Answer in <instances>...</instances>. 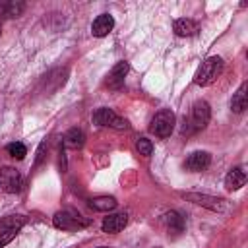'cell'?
Listing matches in <instances>:
<instances>
[{
	"instance_id": "cell-1",
	"label": "cell",
	"mask_w": 248,
	"mask_h": 248,
	"mask_svg": "<svg viewBox=\"0 0 248 248\" xmlns=\"http://www.w3.org/2000/svg\"><path fill=\"white\" fill-rule=\"evenodd\" d=\"M221 72H223V58H221V56H207V58L200 64V68L196 70V74H194V83H196V85H202V87L211 85V83L221 76Z\"/></svg>"
},
{
	"instance_id": "cell-2",
	"label": "cell",
	"mask_w": 248,
	"mask_h": 248,
	"mask_svg": "<svg viewBox=\"0 0 248 248\" xmlns=\"http://www.w3.org/2000/svg\"><path fill=\"white\" fill-rule=\"evenodd\" d=\"M52 223L56 229H62V231H79L89 225V219H85L83 215H79L74 209H62V211L54 213Z\"/></svg>"
},
{
	"instance_id": "cell-3",
	"label": "cell",
	"mask_w": 248,
	"mask_h": 248,
	"mask_svg": "<svg viewBox=\"0 0 248 248\" xmlns=\"http://www.w3.org/2000/svg\"><path fill=\"white\" fill-rule=\"evenodd\" d=\"M180 196H182L186 202H192V203H196V205H203V207H207V209H211V211L223 213V211L229 209V202L223 200V198H217V196L200 194V192H184V194H180Z\"/></svg>"
},
{
	"instance_id": "cell-4",
	"label": "cell",
	"mask_w": 248,
	"mask_h": 248,
	"mask_svg": "<svg viewBox=\"0 0 248 248\" xmlns=\"http://www.w3.org/2000/svg\"><path fill=\"white\" fill-rule=\"evenodd\" d=\"M174 112L172 110H169V108H163V110H159L153 118H151V126H149V130L157 136V138H169L170 134H172V130H174Z\"/></svg>"
},
{
	"instance_id": "cell-5",
	"label": "cell",
	"mask_w": 248,
	"mask_h": 248,
	"mask_svg": "<svg viewBox=\"0 0 248 248\" xmlns=\"http://www.w3.org/2000/svg\"><path fill=\"white\" fill-rule=\"evenodd\" d=\"M211 118V108L205 101H196L192 105V112H190V120H188V130L190 132H198L203 130L207 126Z\"/></svg>"
},
{
	"instance_id": "cell-6",
	"label": "cell",
	"mask_w": 248,
	"mask_h": 248,
	"mask_svg": "<svg viewBox=\"0 0 248 248\" xmlns=\"http://www.w3.org/2000/svg\"><path fill=\"white\" fill-rule=\"evenodd\" d=\"M93 122L97 126H107V128H116V130H126L128 128V120L120 118L112 108H97L93 112Z\"/></svg>"
},
{
	"instance_id": "cell-7",
	"label": "cell",
	"mask_w": 248,
	"mask_h": 248,
	"mask_svg": "<svg viewBox=\"0 0 248 248\" xmlns=\"http://www.w3.org/2000/svg\"><path fill=\"white\" fill-rule=\"evenodd\" d=\"M21 186H23V178L19 170H16L14 167L0 169V190H4L6 194H17Z\"/></svg>"
},
{
	"instance_id": "cell-8",
	"label": "cell",
	"mask_w": 248,
	"mask_h": 248,
	"mask_svg": "<svg viewBox=\"0 0 248 248\" xmlns=\"http://www.w3.org/2000/svg\"><path fill=\"white\" fill-rule=\"evenodd\" d=\"M128 70H130V64H128L126 60L118 62V64L108 72V76H107V79H105V85H107L108 89H120V87L124 85V79H126Z\"/></svg>"
},
{
	"instance_id": "cell-9",
	"label": "cell",
	"mask_w": 248,
	"mask_h": 248,
	"mask_svg": "<svg viewBox=\"0 0 248 248\" xmlns=\"http://www.w3.org/2000/svg\"><path fill=\"white\" fill-rule=\"evenodd\" d=\"M211 165V155L207 151H194L186 157L184 161V169L190 170V172H200V170H205L207 167Z\"/></svg>"
},
{
	"instance_id": "cell-10",
	"label": "cell",
	"mask_w": 248,
	"mask_h": 248,
	"mask_svg": "<svg viewBox=\"0 0 248 248\" xmlns=\"http://www.w3.org/2000/svg\"><path fill=\"white\" fill-rule=\"evenodd\" d=\"M126 225H128V215L126 213H112V215H108V217L103 219L101 229L107 234H114V232H120Z\"/></svg>"
},
{
	"instance_id": "cell-11",
	"label": "cell",
	"mask_w": 248,
	"mask_h": 248,
	"mask_svg": "<svg viewBox=\"0 0 248 248\" xmlns=\"http://www.w3.org/2000/svg\"><path fill=\"white\" fill-rule=\"evenodd\" d=\"M114 27V17L110 14H101L91 23V33L95 37H107Z\"/></svg>"
},
{
	"instance_id": "cell-12",
	"label": "cell",
	"mask_w": 248,
	"mask_h": 248,
	"mask_svg": "<svg viewBox=\"0 0 248 248\" xmlns=\"http://www.w3.org/2000/svg\"><path fill=\"white\" fill-rule=\"evenodd\" d=\"M172 31L178 37H192L200 31V23L196 19H190V17H178L172 23Z\"/></svg>"
},
{
	"instance_id": "cell-13",
	"label": "cell",
	"mask_w": 248,
	"mask_h": 248,
	"mask_svg": "<svg viewBox=\"0 0 248 248\" xmlns=\"http://www.w3.org/2000/svg\"><path fill=\"white\" fill-rule=\"evenodd\" d=\"M244 184H246V172L242 167H234L227 172V176H225L227 190H240Z\"/></svg>"
},
{
	"instance_id": "cell-14",
	"label": "cell",
	"mask_w": 248,
	"mask_h": 248,
	"mask_svg": "<svg viewBox=\"0 0 248 248\" xmlns=\"http://www.w3.org/2000/svg\"><path fill=\"white\" fill-rule=\"evenodd\" d=\"M246 105H248V81H242L231 99V108H232V112H242L246 108Z\"/></svg>"
},
{
	"instance_id": "cell-15",
	"label": "cell",
	"mask_w": 248,
	"mask_h": 248,
	"mask_svg": "<svg viewBox=\"0 0 248 248\" xmlns=\"http://www.w3.org/2000/svg\"><path fill=\"white\" fill-rule=\"evenodd\" d=\"M83 143H85V134H83L79 128H70V130L64 134V145H66V147H70V149H79Z\"/></svg>"
},
{
	"instance_id": "cell-16",
	"label": "cell",
	"mask_w": 248,
	"mask_h": 248,
	"mask_svg": "<svg viewBox=\"0 0 248 248\" xmlns=\"http://www.w3.org/2000/svg\"><path fill=\"white\" fill-rule=\"evenodd\" d=\"M163 223H165V227H167L169 232H182V231H184V219H182V215L176 213V211L165 213V215H163Z\"/></svg>"
},
{
	"instance_id": "cell-17",
	"label": "cell",
	"mask_w": 248,
	"mask_h": 248,
	"mask_svg": "<svg viewBox=\"0 0 248 248\" xmlns=\"http://www.w3.org/2000/svg\"><path fill=\"white\" fill-rule=\"evenodd\" d=\"M89 207L95 211H112L116 207V200L112 196H97L89 200Z\"/></svg>"
},
{
	"instance_id": "cell-18",
	"label": "cell",
	"mask_w": 248,
	"mask_h": 248,
	"mask_svg": "<svg viewBox=\"0 0 248 248\" xmlns=\"http://www.w3.org/2000/svg\"><path fill=\"white\" fill-rule=\"evenodd\" d=\"M25 10V4L23 2H4L0 4V16L4 17H17L21 16Z\"/></svg>"
},
{
	"instance_id": "cell-19",
	"label": "cell",
	"mask_w": 248,
	"mask_h": 248,
	"mask_svg": "<svg viewBox=\"0 0 248 248\" xmlns=\"http://www.w3.org/2000/svg\"><path fill=\"white\" fill-rule=\"evenodd\" d=\"M25 223V219L21 215H12L8 219L0 221V231H8V229H21V225Z\"/></svg>"
},
{
	"instance_id": "cell-20",
	"label": "cell",
	"mask_w": 248,
	"mask_h": 248,
	"mask_svg": "<svg viewBox=\"0 0 248 248\" xmlns=\"http://www.w3.org/2000/svg\"><path fill=\"white\" fill-rule=\"evenodd\" d=\"M6 151H8L14 159H17V161H21V159L27 155V147H25L21 141H14V143H10V145L6 147Z\"/></svg>"
},
{
	"instance_id": "cell-21",
	"label": "cell",
	"mask_w": 248,
	"mask_h": 248,
	"mask_svg": "<svg viewBox=\"0 0 248 248\" xmlns=\"http://www.w3.org/2000/svg\"><path fill=\"white\" fill-rule=\"evenodd\" d=\"M136 149L140 151V155L149 157L151 151H153V143H151L147 138H138V141H136Z\"/></svg>"
},
{
	"instance_id": "cell-22",
	"label": "cell",
	"mask_w": 248,
	"mask_h": 248,
	"mask_svg": "<svg viewBox=\"0 0 248 248\" xmlns=\"http://www.w3.org/2000/svg\"><path fill=\"white\" fill-rule=\"evenodd\" d=\"M19 232V229H8V231H0V248H4L8 242H12L16 238V234Z\"/></svg>"
},
{
	"instance_id": "cell-23",
	"label": "cell",
	"mask_w": 248,
	"mask_h": 248,
	"mask_svg": "<svg viewBox=\"0 0 248 248\" xmlns=\"http://www.w3.org/2000/svg\"><path fill=\"white\" fill-rule=\"evenodd\" d=\"M45 149H46V141H43V143L39 145V151H37V161H35V165H41V161H43V157H45Z\"/></svg>"
},
{
	"instance_id": "cell-24",
	"label": "cell",
	"mask_w": 248,
	"mask_h": 248,
	"mask_svg": "<svg viewBox=\"0 0 248 248\" xmlns=\"http://www.w3.org/2000/svg\"><path fill=\"white\" fill-rule=\"evenodd\" d=\"M97 248H108V246H97Z\"/></svg>"
},
{
	"instance_id": "cell-25",
	"label": "cell",
	"mask_w": 248,
	"mask_h": 248,
	"mask_svg": "<svg viewBox=\"0 0 248 248\" xmlns=\"http://www.w3.org/2000/svg\"><path fill=\"white\" fill-rule=\"evenodd\" d=\"M0 35H2V27H0Z\"/></svg>"
}]
</instances>
